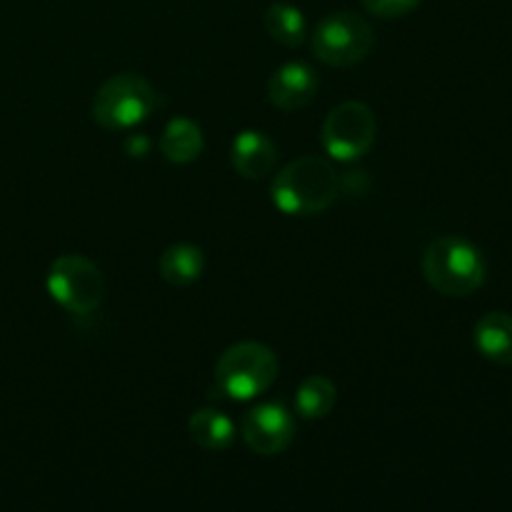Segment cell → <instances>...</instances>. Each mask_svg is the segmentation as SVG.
<instances>
[{
  "label": "cell",
  "instance_id": "7c38bea8",
  "mask_svg": "<svg viewBox=\"0 0 512 512\" xmlns=\"http://www.w3.org/2000/svg\"><path fill=\"white\" fill-rule=\"evenodd\" d=\"M205 270V255L193 243H175L163 250L158 260V273L173 288H188L198 283Z\"/></svg>",
  "mask_w": 512,
  "mask_h": 512
},
{
  "label": "cell",
  "instance_id": "6da1fadb",
  "mask_svg": "<svg viewBox=\"0 0 512 512\" xmlns=\"http://www.w3.org/2000/svg\"><path fill=\"white\" fill-rule=\"evenodd\" d=\"M338 173L320 155H300L285 165L273 180L270 198L283 215L310 218L320 215L338 198Z\"/></svg>",
  "mask_w": 512,
  "mask_h": 512
},
{
  "label": "cell",
  "instance_id": "3957f363",
  "mask_svg": "<svg viewBox=\"0 0 512 512\" xmlns=\"http://www.w3.org/2000/svg\"><path fill=\"white\" fill-rule=\"evenodd\" d=\"M278 355L263 343L243 340L220 355L215 365V385L223 395L238 403H248L263 395L278 380Z\"/></svg>",
  "mask_w": 512,
  "mask_h": 512
},
{
  "label": "cell",
  "instance_id": "30bf717a",
  "mask_svg": "<svg viewBox=\"0 0 512 512\" xmlns=\"http://www.w3.org/2000/svg\"><path fill=\"white\" fill-rule=\"evenodd\" d=\"M230 163L245 180H263L278 163V145L263 130H240L230 145Z\"/></svg>",
  "mask_w": 512,
  "mask_h": 512
},
{
  "label": "cell",
  "instance_id": "5bb4252c",
  "mask_svg": "<svg viewBox=\"0 0 512 512\" xmlns=\"http://www.w3.org/2000/svg\"><path fill=\"white\" fill-rule=\"evenodd\" d=\"M188 433L198 448L208 450V453H220L233 443L235 425L223 410L200 408L190 415Z\"/></svg>",
  "mask_w": 512,
  "mask_h": 512
},
{
  "label": "cell",
  "instance_id": "9c48e42d",
  "mask_svg": "<svg viewBox=\"0 0 512 512\" xmlns=\"http://www.w3.org/2000/svg\"><path fill=\"white\" fill-rule=\"evenodd\" d=\"M315 93H318V75L308 63H300V60L280 65L268 80V100L285 113L305 108L315 98Z\"/></svg>",
  "mask_w": 512,
  "mask_h": 512
},
{
  "label": "cell",
  "instance_id": "9a60e30c",
  "mask_svg": "<svg viewBox=\"0 0 512 512\" xmlns=\"http://www.w3.org/2000/svg\"><path fill=\"white\" fill-rule=\"evenodd\" d=\"M338 403V388L325 375H310L295 393V410L305 420H323L333 413Z\"/></svg>",
  "mask_w": 512,
  "mask_h": 512
},
{
  "label": "cell",
  "instance_id": "ba28073f",
  "mask_svg": "<svg viewBox=\"0 0 512 512\" xmlns=\"http://www.w3.org/2000/svg\"><path fill=\"white\" fill-rule=\"evenodd\" d=\"M243 440L253 453L280 455L295 440V420L280 403H260L243 418Z\"/></svg>",
  "mask_w": 512,
  "mask_h": 512
},
{
  "label": "cell",
  "instance_id": "8fae6325",
  "mask_svg": "<svg viewBox=\"0 0 512 512\" xmlns=\"http://www.w3.org/2000/svg\"><path fill=\"white\" fill-rule=\"evenodd\" d=\"M158 148L168 163L188 165L193 163V160H198L200 153H203L205 148L203 130H200V125L195 123V120L173 118L163 128Z\"/></svg>",
  "mask_w": 512,
  "mask_h": 512
},
{
  "label": "cell",
  "instance_id": "2e32d148",
  "mask_svg": "<svg viewBox=\"0 0 512 512\" xmlns=\"http://www.w3.org/2000/svg\"><path fill=\"white\" fill-rule=\"evenodd\" d=\"M263 25L270 38L275 43L285 45V48H298V45H303L305 35H308V23H305L303 10L290 3L268 5L263 15Z\"/></svg>",
  "mask_w": 512,
  "mask_h": 512
},
{
  "label": "cell",
  "instance_id": "e0dca14e",
  "mask_svg": "<svg viewBox=\"0 0 512 512\" xmlns=\"http://www.w3.org/2000/svg\"><path fill=\"white\" fill-rule=\"evenodd\" d=\"M365 10L378 18H403L420 5V0H363Z\"/></svg>",
  "mask_w": 512,
  "mask_h": 512
},
{
  "label": "cell",
  "instance_id": "4fadbf2b",
  "mask_svg": "<svg viewBox=\"0 0 512 512\" xmlns=\"http://www.w3.org/2000/svg\"><path fill=\"white\" fill-rule=\"evenodd\" d=\"M475 345L490 363L512 365V315L500 310L483 315L475 325Z\"/></svg>",
  "mask_w": 512,
  "mask_h": 512
},
{
  "label": "cell",
  "instance_id": "7a4b0ae2",
  "mask_svg": "<svg viewBox=\"0 0 512 512\" xmlns=\"http://www.w3.org/2000/svg\"><path fill=\"white\" fill-rule=\"evenodd\" d=\"M423 275L438 293L450 298L473 295L485 283V260L480 250L465 238L445 235L433 240L423 253Z\"/></svg>",
  "mask_w": 512,
  "mask_h": 512
},
{
  "label": "cell",
  "instance_id": "52a82bcc",
  "mask_svg": "<svg viewBox=\"0 0 512 512\" xmlns=\"http://www.w3.org/2000/svg\"><path fill=\"white\" fill-rule=\"evenodd\" d=\"M375 135H378V120H375L373 108L360 100H348L330 110L320 138L330 158L340 163H353L370 153Z\"/></svg>",
  "mask_w": 512,
  "mask_h": 512
},
{
  "label": "cell",
  "instance_id": "277c9868",
  "mask_svg": "<svg viewBox=\"0 0 512 512\" xmlns=\"http://www.w3.org/2000/svg\"><path fill=\"white\" fill-rule=\"evenodd\" d=\"M155 105H158V93L148 80L135 73H118L100 85L90 113L100 128L120 133L148 120Z\"/></svg>",
  "mask_w": 512,
  "mask_h": 512
},
{
  "label": "cell",
  "instance_id": "8992f818",
  "mask_svg": "<svg viewBox=\"0 0 512 512\" xmlns=\"http://www.w3.org/2000/svg\"><path fill=\"white\" fill-rule=\"evenodd\" d=\"M310 45L320 63L333 65V68H350L368 58L375 45V35L368 20L350 10H338V13L325 15L315 25Z\"/></svg>",
  "mask_w": 512,
  "mask_h": 512
},
{
  "label": "cell",
  "instance_id": "5b68a950",
  "mask_svg": "<svg viewBox=\"0 0 512 512\" xmlns=\"http://www.w3.org/2000/svg\"><path fill=\"white\" fill-rule=\"evenodd\" d=\"M50 298L73 315H90L105 298V278L93 260L83 255H60L45 278Z\"/></svg>",
  "mask_w": 512,
  "mask_h": 512
}]
</instances>
